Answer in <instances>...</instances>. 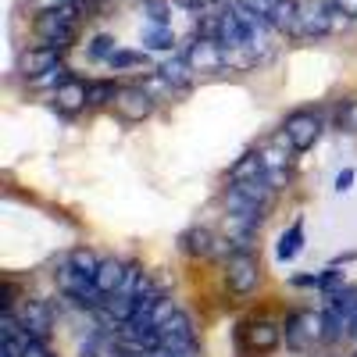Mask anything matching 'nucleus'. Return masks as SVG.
Segmentation results:
<instances>
[{
    "label": "nucleus",
    "instance_id": "f257e3e1",
    "mask_svg": "<svg viewBox=\"0 0 357 357\" xmlns=\"http://www.w3.org/2000/svg\"><path fill=\"white\" fill-rule=\"evenodd\" d=\"M86 15L75 8V4H61V8H50V11H36L33 18V33L40 43H50V47H61L68 50L79 36Z\"/></svg>",
    "mask_w": 357,
    "mask_h": 357
},
{
    "label": "nucleus",
    "instance_id": "f03ea898",
    "mask_svg": "<svg viewBox=\"0 0 357 357\" xmlns=\"http://www.w3.org/2000/svg\"><path fill=\"white\" fill-rule=\"evenodd\" d=\"M286 333V347L289 350H314L318 343H329L325 340V311H293L282 325Z\"/></svg>",
    "mask_w": 357,
    "mask_h": 357
},
{
    "label": "nucleus",
    "instance_id": "7ed1b4c3",
    "mask_svg": "<svg viewBox=\"0 0 357 357\" xmlns=\"http://www.w3.org/2000/svg\"><path fill=\"white\" fill-rule=\"evenodd\" d=\"M321 36H333V0H296L293 40H321Z\"/></svg>",
    "mask_w": 357,
    "mask_h": 357
},
{
    "label": "nucleus",
    "instance_id": "20e7f679",
    "mask_svg": "<svg viewBox=\"0 0 357 357\" xmlns=\"http://www.w3.org/2000/svg\"><path fill=\"white\" fill-rule=\"evenodd\" d=\"M183 54H186V61L193 65L197 75H218V72L229 68V65H225V47H222L215 36H207V33H193V36L186 40Z\"/></svg>",
    "mask_w": 357,
    "mask_h": 357
},
{
    "label": "nucleus",
    "instance_id": "39448f33",
    "mask_svg": "<svg viewBox=\"0 0 357 357\" xmlns=\"http://www.w3.org/2000/svg\"><path fill=\"white\" fill-rule=\"evenodd\" d=\"M222 275H225L229 293H236V296H250V293L261 286V264H257V257H254L250 250H236L232 257H225Z\"/></svg>",
    "mask_w": 357,
    "mask_h": 357
},
{
    "label": "nucleus",
    "instance_id": "423d86ee",
    "mask_svg": "<svg viewBox=\"0 0 357 357\" xmlns=\"http://www.w3.org/2000/svg\"><path fill=\"white\" fill-rule=\"evenodd\" d=\"M282 329L275 321H268V318H254L247 325H240V333H236V343H240V350L247 357H264V354H272L279 343H282Z\"/></svg>",
    "mask_w": 357,
    "mask_h": 357
},
{
    "label": "nucleus",
    "instance_id": "0eeeda50",
    "mask_svg": "<svg viewBox=\"0 0 357 357\" xmlns=\"http://www.w3.org/2000/svg\"><path fill=\"white\" fill-rule=\"evenodd\" d=\"M321 129H325V122H321V114H314V111H289L286 118H282V136L289 139V146L296 154H304V151H311V146L321 139Z\"/></svg>",
    "mask_w": 357,
    "mask_h": 357
},
{
    "label": "nucleus",
    "instance_id": "6e6552de",
    "mask_svg": "<svg viewBox=\"0 0 357 357\" xmlns=\"http://www.w3.org/2000/svg\"><path fill=\"white\" fill-rule=\"evenodd\" d=\"M257 151H261V161H264V178L275 190H286L289 186V165H293L289 154H296L293 146H289V139L279 132V136H272L268 143H261Z\"/></svg>",
    "mask_w": 357,
    "mask_h": 357
},
{
    "label": "nucleus",
    "instance_id": "1a4fd4ad",
    "mask_svg": "<svg viewBox=\"0 0 357 357\" xmlns=\"http://www.w3.org/2000/svg\"><path fill=\"white\" fill-rule=\"evenodd\" d=\"M111 107H114V114L122 118V122L136 126V122H146V118L158 111V100L136 82V86H122V89H118V97H114Z\"/></svg>",
    "mask_w": 357,
    "mask_h": 357
},
{
    "label": "nucleus",
    "instance_id": "9d476101",
    "mask_svg": "<svg viewBox=\"0 0 357 357\" xmlns=\"http://www.w3.org/2000/svg\"><path fill=\"white\" fill-rule=\"evenodd\" d=\"M61 47H50V43H36V47H25L18 54V75L25 82H33L36 75H43L47 68H54L57 61H61Z\"/></svg>",
    "mask_w": 357,
    "mask_h": 357
},
{
    "label": "nucleus",
    "instance_id": "9b49d317",
    "mask_svg": "<svg viewBox=\"0 0 357 357\" xmlns=\"http://www.w3.org/2000/svg\"><path fill=\"white\" fill-rule=\"evenodd\" d=\"M50 107H54L57 114H65V118L82 114V111L89 107V82H82V79L72 75L61 89H54V93H50Z\"/></svg>",
    "mask_w": 357,
    "mask_h": 357
},
{
    "label": "nucleus",
    "instance_id": "f8f14e48",
    "mask_svg": "<svg viewBox=\"0 0 357 357\" xmlns=\"http://www.w3.org/2000/svg\"><path fill=\"white\" fill-rule=\"evenodd\" d=\"M193 343H197V325L186 311H175L158 329V347L161 350H178V347H193Z\"/></svg>",
    "mask_w": 357,
    "mask_h": 357
},
{
    "label": "nucleus",
    "instance_id": "ddd939ff",
    "mask_svg": "<svg viewBox=\"0 0 357 357\" xmlns=\"http://www.w3.org/2000/svg\"><path fill=\"white\" fill-rule=\"evenodd\" d=\"M18 318L33 340H47L54 329V307L47 301H40V296H25V304L18 307Z\"/></svg>",
    "mask_w": 357,
    "mask_h": 357
},
{
    "label": "nucleus",
    "instance_id": "4468645a",
    "mask_svg": "<svg viewBox=\"0 0 357 357\" xmlns=\"http://www.w3.org/2000/svg\"><path fill=\"white\" fill-rule=\"evenodd\" d=\"M178 247H183V254H190V257H215L218 236L207 225H190L183 236H178Z\"/></svg>",
    "mask_w": 357,
    "mask_h": 357
},
{
    "label": "nucleus",
    "instance_id": "2eb2a0df",
    "mask_svg": "<svg viewBox=\"0 0 357 357\" xmlns=\"http://www.w3.org/2000/svg\"><path fill=\"white\" fill-rule=\"evenodd\" d=\"M158 72L178 89V93H190L193 82H197V72H193V65L186 61V54H168Z\"/></svg>",
    "mask_w": 357,
    "mask_h": 357
},
{
    "label": "nucleus",
    "instance_id": "dca6fc26",
    "mask_svg": "<svg viewBox=\"0 0 357 357\" xmlns=\"http://www.w3.org/2000/svg\"><path fill=\"white\" fill-rule=\"evenodd\" d=\"M126 272H129V264H126V261H118V257H104V261H100V268H97V275H93V282H97V289H100L104 296H111V293L122 289Z\"/></svg>",
    "mask_w": 357,
    "mask_h": 357
},
{
    "label": "nucleus",
    "instance_id": "f3484780",
    "mask_svg": "<svg viewBox=\"0 0 357 357\" xmlns=\"http://www.w3.org/2000/svg\"><path fill=\"white\" fill-rule=\"evenodd\" d=\"M304 250V222L301 218H296L282 236H279V243H275V257L282 261V264H289L296 254H301Z\"/></svg>",
    "mask_w": 357,
    "mask_h": 357
},
{
    "label": "nucleus",
    "instance_id": "a211bd4d",
    "mask_svg": "<svg viewBox=\"0 0 357 357\" xmlns=\"http://www.w3.org/2000/svg\"><path fill=\"white\" fill-rule=\"evenodd\" d=\"M257 175H264V161H261V151H247L236 165H229V172H225V178L229 183H243V178H257Z\"/></svg>",
    "mask_w": 357,
    "mask_h": 357
},
{
    "label": "nucleus",
    "instance_id": "6ab92c4d",
    "mask_svg": "<svg viewBox=\"0 0 357 357\" xmlns=\"http://www.w3.org/2000/svg\"><path fill=\"white\" fill-rule=\"evenodd\" d=\"M175 43H178V40H175V29H172V25H146V29H143V47H146V50H168V54H172Z\"/></svg>",
    "mask_w": 357,
    "mask_h": 357
},
{
    "label": "nucleus",
    "instance_id": "aec40b11",
    "mask_svg": "<svg viewBox=\"0 0 357 357\" xmlns=\"http://www.w3.org/2000/svg\"><path fill=\"white\" fill-rule=\"evenodd\" d=\"M139 86H143L146 93H151V97L158 100V104H168V100H175V97H178V89H175V86H172V82H168L161 72L143 75V82H139Z\"/></svg>",
    "mask_w": 357,
    "mask_h": 357
},
{
    "label": "nucleus",
    "instance_id": "412c9836",
    "mask_svg": "<svg viewBox=\"0 0 357 357\" xmlns=\"http://www.w3.org/2000/svg\"><path fill=\"white\" fill-rule=\"evenodd\" d=\"M143 65H146V54L143 50H129V47H118L111 54V61H107L111 72H132V68H143Z\"/></svg>",
    "mask_w": 357,
    "mask_h": 357
},
{
    "label": "nucleus",
    "instance_id": "4be33fe9",
    "mask_svg": "<svg viewBox=\"0 0 357 357\" xmlns=\"http://www.w3.org/2000/svg\"><path fill=\"white\" fill-rule=\"evenodd\" d=\"M68 79H72L68 65H65V61H57L54 68H47L43 75H36V79L29 82V86H33V89H50V93H54V89H61V86H65Z\"/></svg>",
    "mask_w": 357,
    "mask_h": 357
},
{
    "label": "nucleus",
    "instance_id": "5701e85b",
    "mask_svg": "<svg viewBox=\"0 0 357 357\" xmlns=\"http://www.w3.org/2000/svg\"><path fill=\"white\" fill-rule=\"evenodd\" d=\"M268 22H272L282 36H296V0H282Z\"/></svg>",
    "mask_w": 357,
    "mask_h": 357
},
{
    "label": "nucleus",
    "instance_id": "b1692460",
    "mask_svg": "<svg viewBox=\"0 0 357 357\" xmlns=\"http://www.w3.org/2000/svg\"><path fill=\"white\" fill-rule=\"evenodd\" d=\"M118 50V40L111 36V33H97L93 40H89V47H86V54H89V61H111V54Z\"/></svg>",
    "mask_w": 357,
    "mask_h": 357
},
{
    "label": "nucleus",
    "instance_id": "393cba45",
    "mask_svg": "<svg viewBox=\"0 0 357 357\" xmlns=\"http://www.w3.org/2000/svg\"><path fill=\"white\" fill-rule=\"evenodd\" d=\"M139 11L146 15V25H172V4L168 0H139Z\"/></svg>",
    "mask_w": 357,
    "mask_h": 357
},
{
    "label": "nucleus",
    "instance_id": "a878e982",
    "mask_svg": "<svg viewBox=\"0 0 357 357\" xmlns=\"http://www.w3.org/2000/svg\"><path fill=\"white\" fill-rule=\"evenodd\" d=\"M118 89H122V86H114L111 79H100V82H89V107H107V104H114V97H118Z\"/></svg>",
    "mask_w": 357,
    "mask_h": 357
},
{
    "label": "nucleus",
    "instance_id": "bb28decb",
    "mask_svg": "<svg viewBox=\"0 0 357 357\" xmlns=\"http://www.w3.org/2000/svg\"><path fill=\"white\" fill-rule=\"evenodd\" d=\"M68 261H72V264L79 268V272H82V275H89V279H93V275H97V268H100V261H104V257H97V254H93V250H89V247H75V250L68 254Z\"/></svg>",
    "mask_w": 357,
    "mask_h": 357
},
{
    "label": "nucleus",
    "instance_id": "cd10ccee",
    "mask_svg": "<svg viewBox=\"0 0 357 357\" xmlns=\"http://www.w3.org/2000/svg\"><path fill=\"white\" fill-rule=\"evenodd\" d=\"M340 129L357 132V100H347V104L340 107Z\"/></svg>",
    "mask_w": 357,
    "mask_h": 357
},
{
    "label": "nucleus",
    "instance_id": "c85d7f7f",
    "mask_svg": "<svg viewBox=\"0 0 357 357\" xmlns=\"http://www.w3.org/2000/svg\"><path fill=\"white\" fill-rule=\"evenodd\" d=\"M243 4L250 8V11H257V15H264V18H272V11L282 4V0H243Z\"/></svg>",
    "mask_w": 357,
    "mask_h": 357
},
{
    "label": "nucleus",
    "instance_id": "c756f323",
    "mask_svg": "<svg viewBox=\"0 0 357 357\" xmlns=\"http://www.w3.org/2000/svg\"><path fill=\"white\" fill-rule=\"evenodd\" d=\"M25 357H54V354H50L47 340H29V347H25Z\"/></svg>",
    "mask_w": 357,
    "mask_h": 357
},
{
    "label": "nucleus",
    "instance_id": "7c9ffc66",
    "mask_svg": "<svg viewBox=\"0 0 357 357\" xmlns=\"http://www.w3.org/2000/svg\"><path fill=\"white\" fill-rule=\"evenodd\" d=\"M354 190V168H343L336 175V193H350Z\"/></svg>",
    "mask_w": 357,
    "mask_h": 357
},
{
    "label": "nucleus",
    "instance_id": "2f4dec72",
    "mask_svg": "<svg viewBox=\"0 0 357 357\" xmlns=\"http://www.w3.org/2000/svg\"><path fill=\"white\" fill-rule=\"evenodd\" d=\"M333 8H336V11H343L350 22L357 18V0H333Z\"/></svg>",
    "mask_w": 357,
    "mask_h": 357
},
{
    "label": "nucleus",
    "instance_id": "473e14b6",
    "mask_svg": "<svg viewBox=\"0 0 357 357\" xmlns=\"http://www.w3.org/2000/svg\"><path fill=\"white\" fill-rule=\"evenodd\" d=\"M61 4H72V0H33L36 11H50V8H61Z\"/></svg>",
    "mask_w": 357,
    "mask_h": 357
},
{
    "label": "nucleus",
    "instance_id": "72a5a7b5",
    "mask_svg": "<svg viewBox=\"0 0 357 357\" xmlns=\"http://www.w3.org/2000/svg\"><path fill=\"white\" fill-rule=\"evenodd\" d=\"M350 318H354V340H357V311H354V314H350Z\"/></svg>",
    "mask_w": 357,
    "mask_h": 357
}]
</instances>
